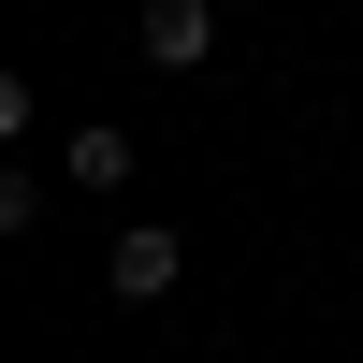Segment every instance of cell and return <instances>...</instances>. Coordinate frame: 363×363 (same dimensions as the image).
I'll return each mask as SVG.
<instances>
[{
	"label": "cell",
	"instance_id": "1",
	"mask_svg": "<svg viewBox=\"0 0 363 363\" xmlns=\"http://www.w3.org/2000/svg\"><path fill=\"white\" fill-rule=\"evenodd\" d=\"M131 44L160 58V73H203V58H218V0H145V15H131Z\"/></svg>",
	"mask_w": 363,
	"mask_h": 363
},
{
	"label": "cell",
	"instance_id": "2",
	"mask_svg": "<svg viewBox=\"0 0 363 363\" xmlns=\"http://www.w3.org/2000/svg\"><path fill=\"white\" fill-rule=\"evenodd\" d=\"M174 262H189V247H174V233L145 218V233H116V262H102V291H116V306H160V291H174Z\"/></svg>",
	"mask_w": 363,
	"mask_h": 363
},
{
	"label": "cell",
	"instance_id": "3",
	"mask_svg": "<svg viewBox=\"0 0 363 363\" xmlns=\"http://www.w3.org/2000/svg\"><path fill=\"white\" fill-rule=\"evenodd\" d=\"M58 174H87V189H116V174H131V131H116V116H87V131H73V160H58Z\"/></svg>",
	"mask_w": 363,
	"mask_h": 363
}]
</instances>
